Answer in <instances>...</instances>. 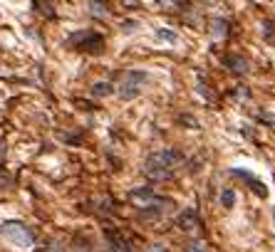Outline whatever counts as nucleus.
<instances>
[{"instance_id":"nucleus-16","label":"nucleus","mask_w":275,"mask_h":252,"mask_svg":"<svg viewBox=\"0 0 275 252\" xmlns=\"http://www.w3.org/2000/svg\"><path fill=\"white\" fill-rule=\"evenodd\" d=\"M40 252H62V245L57 242V240H50V242H45L42 245V250Z\"/></svg>"},{"instance_id":"nucleus-5","label":"nucleus","mask_w":275,"mask_h":252,"mask_svg":"<svg viewBox=\"0 0 275 252\" xmlns=\"http://www.w3.org/2000/svg\"><path fill=\"white\" fill-rule=\"evenodd\" d=\"M104 240H107V250L109 252H134L131 250V242L124 237L119 230H107Z\"/></svg>"},{"instance_id":"nucleus-12","label":"nucleus","mask_w":275,"mask_h":252,"mask_svg":"<svg viewBox=\"0 0 275 252\" xmlns=\"http://www.w3.org/2000/svg\"><path fill=\"white\" fill-rule=\"evenodd\" d=\"M228 35V23L226 20H214V37L216 40H221V37H226Z\"/></svg>"},{"instance_id":"nucleus-1","label":"nucleus","mask_w":275,"mask_h":252,"mask_svg":"<svg viewBox=\"0 0 275 252\" xmlns=\"http://www.w3.org/2000/svg\"><path fill=\"white\" fill-rule=\"evenodd\" d=\"M183 163V153L176 151V148H164V151H156L147 158L144 163V173L149 178H156V181H164V178H171L174 171Z\"/></svg>"},{"instance_id":"nucleus-6","label":"nucleus","mask_w":275,"mask_h":252,"mask_svg":"<svg viewBox=\"0 0 275 252\" xmlns=\"http://www.w3.org/2000/svg\"><path fill=\"white\" fill-rule=\"evenodd\" d=\"M231 176H238V178H243V181H248V183H250V188H253V193H255L258 198H268V188H265V183H263L260 178H255L253 173L233 168V171H231Z\"/></svg>"},{"instance_id":"nucleus-18","label":"nucleus","mask_w":275,"mask_h":252,"mask_svg":"<svg viewBox=\"0 0 275 252\" xmlns=\"http://www.w3.org/2000/svg\"><path fill=\"white\" fill-rule=\"evenodd\" d=\"M147 252H169V250H166L164 245H159V242H156V245H149V250H147Z\"/></svg>"},{"instance_id":"nucleus-3","label":"nucleus","mask_w":275,"mask_h":252,"mask_svg":"<svg viewBox=\"0 0 275 252\" xmlns=\"http://www.w3.org/2000/svg\"><path fill=\"white\" fill-rule=\"evenodd\" d=\"M0 235H3L10 245L23 247V250H28V247L35 245V232H32L25 223H20V220H8V223H3Z\"/></svg>"},{"instance_id":"nucleus-4","label":"nucleus","mask_w":275,"mask_h":252,"mask_svg":"<svg viewBox=\"0 0 275 252\" xmlns=\"http://www.w3.org/2000/svg\"><path fill=\"white\" fill-rule=\"evenodd\" d=\"M67 47L80 50V52H90V55H99V52H104V37L94 30H82V32L70 35Z\"/></svg>"},{"instance_id":"nucleus-17","label":"nucleus","mask_w":275,"mask_h":252,"mask_svg":"<svg viewBox=\"0 0 275 252\" xmlns=\"http://www.w3.org/2000/svg\"><path fill=\"white\" fill-rule=\"evenodd\" d=\"M136 28H139V23H136V20H124V23H122V32H134Z\"/></svg>"},{"instance_id":"nucleus-19","label":"nucleus","mask_w":275,"mask_h":252,"mask_svg":"<svg viewBox=\"0 0 275 252\" xmlns=\"http://www.w3.org/2000/svg\"><path fill=\"white\" fill-rule=\"evenodd\" d=\"M3 153H5V146H3V143H0V158H3Z\"/></svg>"},{"instance_id":"nucleus-2","label":"nucleus","mask_w":275,"mask_h":252,"mask_svg":"<svg viewBox=\"0 0 275 252\" xmlns=\"http://www.w3.org/2000/svg\"><path fill=\"white\" fill-rule=\"evenodd\" d=\"M147 79H149V77H147V72H142V69H126V72H122V74H119V87H117L119 99H124V102L136 99V97L142 94Z\"/></svg>"},{"instance_id":"nucleus-14","label":"nucleus","mask_w":275,"mask_h":252,"mask_svg":"<svg viewBox=\"0 0 275 252\" xmlns=\"http://www.w3.org/2000/svg\"><path fill=\"white\" fill-rule=\"evenodd\" d=\"M10 186H13V176L0 166V188H10Z\"/></svg>"},{"instance_id":"nucleus-7","label":"nucleus","mask_w":275,"mask_h":252,"mask_svg":"<svg viewBox=\"0 0 275 252\" xmlns=\"http://www.w3.org/2000/svg\"><path fill=\"white\" fill-rule=\"evenodd\" d=\"M198 225H201V220H198L196 210H183L181 215L176 218V227L183 230V232H193V230H198Z\"/></svg>"},{"instance_id":"nucleus-9","label":"nucleus","mask_w":275,"mask_h":252,"mask_svg":"<svg viewBox=\"0 0 275 252\" xmlns=\"http://www.w3.org/2000/svg\"><path fill=\"white\" fill-rule=\"evenodd\" d=\"M92 97H97V99H104V97H109L112 92H114V87L109 82H97V84H92Z\"/></svg>"},{"instance_id":"nucleus-10","label":"nucleus","mask_w":275,"mask_h":252,"mask_svg":"<svg viewBox=\"0 0 275 252\" xmlns=\"http://www.w3.org/2000/svg\"><path fill=\"white\" fill-rule=\"evenodd\" d=\"M156 40L169 42V45H179V35H176L174 30H169V28H159V30H156Z\"/></svg>"},{"instance_id":"nucleus-13","label":"nucleus","mask_w":275,"mask_h":252,"mask_svg":"<svg viewBox=\"0 0 275 252\" xmlns=\"http://www.w3.org/2000/svg\"><path fill=\"white\" fill-rule=\"evenodd\" d=\"M92 15L104 18V15H107V5H104L102 0H92Z\"/></svg>"},{"instance_id":"nucleus-8","label":"nucleus","mask_w":275,"mask_h":252,"mask_svg":"<svg viewBox=\"0 0 275 252\" xmlns=\"http://www.w3.org/2000/svg\"><path fill=\"white\" fill-rule=\"evenodd\" d=\"M226 64H228V67H231V72H236V74H248V62H245L243 57L228 55V57H226Z\"/></svg>"},{"instance_id":"nucleus-15","label":"nucleus","mask_w":275,"mask_h":252,"mask_svg":"<svg viewBox=\"0 0 275 252\" xmlns=\"http://www.w3.org/2000/svg\"><path fill=\"white\" fill-rule=\"evenodd\" d=\"M183 250H186V252H206V247H203V242L191 240V242H186V245H183Z\"/></svg>"},{"instance_id":"nucleus-11","label":"nucleus","mask_w":275,"mask_h":252,"mask_svg":"<svg viewBox=\"0 0 275 252\" xmlns=\"http://www.w3.org/2000/svg\"><path fill=\"white\" fill-rule=\"evenodd\" d=\"M221 205H223L226 210H231V208L236 205V193H233L231 188H226V191L221 193Z\"/></svg>"}]
</instances>
